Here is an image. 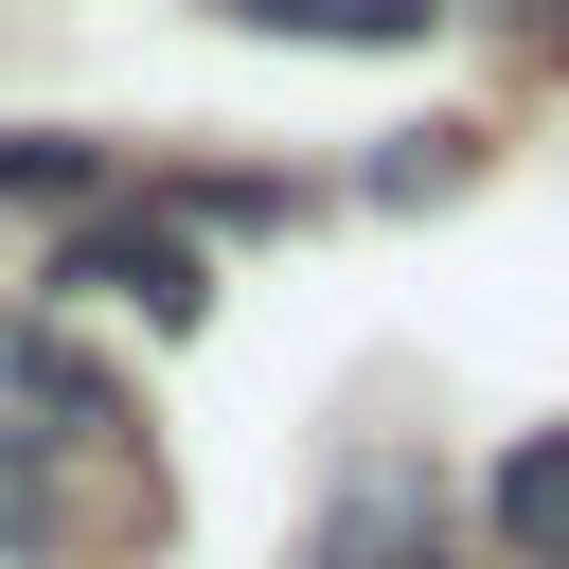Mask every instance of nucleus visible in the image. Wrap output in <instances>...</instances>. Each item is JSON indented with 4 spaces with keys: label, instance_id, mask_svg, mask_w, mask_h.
I'll return each mask as SVG.
<instances>
[{
    "label": "nucleus",
    "instance_id": "nucleus-1",
    "mask_svg": "<svg viewBox=\"0 0 569 569\" xmlns=\"http://www.w3.org/2000/svg\"><path fill=\"white\" fill-rule=\"evenodd\" d=\"M302 569H462V516H445V480H427L409 445H373V462H338V480H320Z\"/></svg>",
    "mask_w": 569,
    "mask_h": 569
},
{
    "label": "nucleus",
    "instance_id": "nucleus-2",
    "mask_svg": "<svg viewBox=\"0 0 569 569\" xmlns=\"http://www.w3.org/2000/svg\"><path fill=\"white\" fill-rule=\"evenodd\" d=\"M36 284H53V302H142V320H196V302H213V249H196L178 213H71Z\"/></svg>",
    "mask_w": 569,
    "mask_h": 569
},
{
    "label": "nucleus",
    "instance_id": "nucleus-3",
    "mask_svg": "<svg viewBox=\"0 0 569 569\" xmlns=\"http://www.w3.org/2000/svg\"><path fill=\"white\" fill-rule=\"evenodd\" d=\"M124 427V391H107V356H71L53 320H0V445H36V462H71V445H107Z\"/></svg>",
    "mask_w": 569,
    "mask_h": 569
},
{
    "label": "nucleus",
    "instance_id": "nucleus-4",
    "mask_svg": "<svg viewBox=\"0 0 569 569\" xmlns=\"http://www.w3.org/2000/svg\"><path fill=\"white\" fill-rule=\"evenodd\" d=\"M480 533H498V569H569V427H516V445H498Z\"/></svg>",
    "mask_w": 569,
    "mask_h": 569
},
{
    "label": "nucleus",
    "instance_id": "nucleus-5",
    "mask_svg": "<svg viewBox=\"0 0 569 569\" xmlns=\"http://www.w3.org/2000/svg\"><path fill=\"white\" fill-rule=\"evenodd\" d=\"M249 36H320V53H409L445 0H231Z\"/></svg>",
    "mask_w": 569,
    "mask_h": 569
},
{
    "label": "nucleus",
    "instance_id": "nucleus-6",
    "mask_svg": "<svg viewBox=\"0 0 569 569\" xmlns=\"http://www.w3.org/2000/svg\"><path fill=\"white\" fill-rule=\"evenodd\" d=\"M71 213H107V160L89 142H0V231H71Z\"/></svg>",
    "mask_w": 569,
    "mask_h": 569
},
{
    "label": "nucleus",
    "instance_id": "nucleus-7",
    "mask_svg": "<svg viewBox=\"0 0 569 569\" xmlns=\"http://www.w3.org/2000/svg\"><path fill=\"white\" fill-rule=\"evenodd\" d=\"M53 551H71V498L36 445H0V569H53Z\"/></svg>",
    "mask_w": 569,
    "mask_h": 569
}]
</instances>
